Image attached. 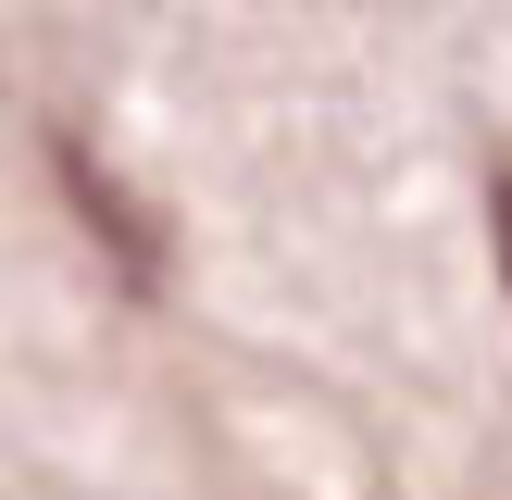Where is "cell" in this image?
Instances as JSON below:
<instances>
[{"mask_svg": "<svg viewBox=\"0 0 512 500\" xmlns=\"http://www.w3.org/2000/svg\"><path fill=\"white\" fill-rule=\"evenodd\" d=\"M500 275H512V175H500Z\"/></svg>", "mask_w": 512, "mask_h": 500, "instance_id": "obj_2", "label": "cell"}, {"mask_svg": "<svg viewBox=\"0 0 512 500\" xmlns=\"http://www.w3.org/2000/svg\"><path fill=\"white\" fill-rule=\"evenodd\" d=\"M50 175H63V200L100 225V250H113L125 288H163V225H150V200H138V188H113L88 138H50Z\"/></svg>", "mask_w": 512, "mask_h": 500, "instance_id": "obj_1", "label": "cell"}]
</instances>
